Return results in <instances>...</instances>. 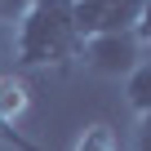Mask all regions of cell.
<instances>
[{
	"mask_svg": "<svg viewBox=\"0 0 151 151\" xmlns=\"http://www.w3.org/2000/svg\"><path fill=\"white\" fill-rule=\"evenodd\" d=\"M31 107V89L22 80V71H0V120H18Z\"/></svg>",
	"mask_w": 151,
	"mask_h": 151,
	"instance_id": "obj_4",
	"label": "cell"
},
{
	"mask_svg": "<svg viewBox=\"0 0 151 151\" xmlns=\"http://www.w3.org/2000/svg\"><path fill=\"white\" fill-rule=\"evenodd\" d=\"M80 31L71 18V0H31L14 31L18 71H67L80 58Z\"/></svg>",
	"mask_w": 151,
	"mask_h": 151,
	"instance_id": "obj_1",
	"label": "cell"
},
{
	"mask_svg": "<svg viewBox=\"0 0 151 151\" xmlns=\"http://www.w3.org/2000/svg\"><path fill=\"white\" fill-rule=\"evenodd\" d=\"M138 151H151V116H138Z\"/></svg>",
	"mask_w": 151,
	"mask_h": 151,
	"instance_id": "obj_10",
	"label": "cell"
},
{
	"mask_svg": "<svg viewBox=\"0 0 151 151\" xmlns=\"http://www.w3.org/2000/svg\"><path fill=\"white\" fill-rule=\"evenodd\" d=\"M31 0H0V22H18Z\"/></svg>",
	"mask_w": 151,
	"mask_h": 151,
	"instance_id": "obj_9",
	"label": "cell"
},
{
	"mask_svg": "<svg viewBox=\"0 0 151 151\" xmlns=\"http://www.w3.org/2000/svg\"><path fill=\"white\" fill-rule=\"evenodd\" d=\"M80 58L98 76H129L138 62H147V49L133 31H111V36H89L80 45Z\"/></svg>",
	"mask_w": 151,
	"mask_h": 151,
	"instance_id": "obj_2",
	"label": "cell"
},
{
	"mask_svg": "<svg viewBox=\"0 0 151 151\" xmlns=\"http://www.w3.org/2000/svg\"><path fill=\"white\" fill-rule=\"evenodd\" d=\"M147 0H71V18L80 40L89 36H111V31H133Z\"/></svg>",
	"mask_w": 151,
	"mask_h": 151,
	"instance_id": "obj_3",
	"label": "cell"
},
{
	"mask_svg": "<svg viewBox=\"0 0 151 151\" xmlns=\"http://www.w3.org/2000/svg\"><path fill=\"white\" fill-rule=\"evenodd\" d=\"M124 98L138 116H151V58L138 62L129 76H124Z\"/></svg>",
	"mask_w": 151,
	"mask_h": 151,
	"instance_id": "obj_5",
	"label": "cell"
},
{
	"mask_svg": "<svg viewBox=\"0 0 151 151\" xmlns=\"http://www.w3.org/2000/svg\"><path fill=\"white\" fill-rule=\"evenodd\" d=\"M76 151H120V142H116V129H111V124H102V120L85 124V133L76 138Z\"/></svg>",
	"mask_w": 151,
	"mask_h": 151,
	"instance_id": "obj_6",
	"label": "cell"
},
{
	"mask_svg": "<svg viewBox=\"0 0 151 151\" xmlns=\"http://www.w3.org/2000/svg\"><path fill=\"white\" fill-rule=\"evenodd\" d=\"M133 36L142 40V49H151V0L142 5V14H138V27H133Z\"/></svg>",
	"mask_w": 151,
	"mask_h": 151,
	"instance_id": "obj_8",
	"label": "cell"
},
{
	"mask_svg": "<svg viewBox=\"0 0 151 151\" xmlns=\"http://www.w3.org/2000/svg\"><path fill=\"white\" fill-rule=\"evenodd\" d=\"M0 142H5L9 151H45L40 142H31V138H27L22 129H14L9 120H0Z\"/></svg>",
	"mask_w": 151,
	"mask_h": 151,
	"instance_id": "obj_7",
	"label": "cell"
}]
</instances>
